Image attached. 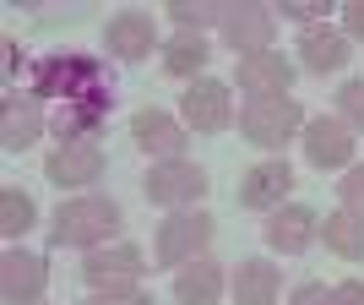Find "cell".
I'll list each match as a JSON object with an SVG mask.
<instances>
[{"mask_svg": "<svg viewBox=\"0 0 364 305\" xmlns=\"http://www.w3.org/2000/svg\"><path fill=\"white\" fill-rule=\"evenodd\" d=\"M44 175L60 185V191H76V185H87V180L104 175V152L92 148V142H60V148L49 152Z\"/></svg>", "mask_w": 364, "mask_h": 305, "instance_id": "7", "label": "cell"}, {"mask_svg": "<svg viewBox=\"0 0 364 305\" xmlns=\"http://www.w3.org/2000/svg\"><path fill=\"white\" fill-rule=\"evenodd\" d=\"M343 22H348V38H364V0H353L343 11Z\"/></svg>", "mask_w": 364, "mask_h": 305, "instance_id": "32", "label": "cell"}, {"mask_svg": "<svg viewBox=\"0 0 364 305\" xmlns=\"http://www.w3.org/2000/svg\"><path fill=\"white\" fill-rule=\"evenodd\" d=\"M104 49H109V55H120V61H141L147 49H158V28H152V16H141V11L109 16Z\"/></svg>", "mask_w": 364, "mask_h": 305, "instance_id": "10", "label": "cell"}, {"mask_svg": "<svg viewBox=\"0 0 364 305\" xmlns=\"http://www.w3.org/2000/svg\"><path fill=\"white\" fill-rule=\"evenodd\" d=\"M218 294H223V267L207 257L185 262L180 278H174V300L180 305H218Z\"/></svg>", "mask_w": 364, "mask_h": 305, "instance_id": "16", "label": "cell"}, {"mask_svg": "<svg viewBox=\"0 0 364 305\" xmlns=\"http://www.w3.org/2000/svg\"><path fill=\"white\" fill-rule=\"evenodd\" d=\"M234 300L240 305H272L277 300V267L261 262V257L240 262V273H234Z\"/></svg>", "mask_w": 364, "mask_h": 305, "instance_id": "21", "label": "cell"}, {"mask_svg": "<svg viewBox=\"0 0 364 305\" xmlns=\"http://www.w3.org/2000/svg\"><path fill=\"white\" fill-rule=\"evenodd\" d=\"M337 109H343V120H348V125H364V76L343 82V93H337Z\"/></svg>", "mask_w": 364, "mask_h": 305, "instance_id": "26", "label": "cell"}, {"mask_svg": "<svg viewBox=\"0 0 364 305\" xmlns=\"http://www.w3.org/2000/svg\"><path fill=\"white\" fill-rule=\"evenodd\" d=\"M228 6H207V0H168V16L180 22L185 33H201L207 22H223Z\"/></svg>", "mask_w": 364, "mask_h": 305, "instance_id": "25", "label": "cell"}, {"mask_svg": "<svg viewBox=\"0 0 364 305\" xmlns=\"http://www.w3.org/2000/svg\"><path fill=\"white\" fill-rule=\"evenodd\" d=\"M207 55H213V49L201 44V33H180V38H168V44H164V66L174 76H196L201 66H207Z\"/></svg>", "mask_w": 364, "mask_h": 305, "instance_id": "23", "label": "cell"}, {"mask_svg": "<svg viewBox=\"0 0 364 305\" xmlns=\"http://www.w3.org/2000/svg\"><path fill=\"white\" fill-rule=\"evenodd\" d=\"M289 305H337V289H326V284H304V289H294Z\"/></svg>", "mask_w": 364, "mask_h": 305, "instance_id": "30", "label": "cell"}, {"mask_svg": "<svg viewBox=\"0 0 364 305\" xmlns=\"http://www.w3.org/2000/svg\"><path fill=\"white\" fill-rule=\"evenodd\" d=\"M201 191H207V175H201L196 164H185V158H168V164H158L147 175V197L158 202V207H185V202H196Z\"/></svg>", "mask_w": 364, "mask_h": 305, "instance_id": "6", "label": "cell"}, {"mask_svg": "<svg viewBox=\"0 0 364 305\" xmlns=\"http://www.w3.org/2000/svg\"><path fill=\"white\" fill-rule=\"evenodd\" d=\"M44 284H49L44 257H33V251H6L0 257V294H6V305H38Z\"/></svg>", "mask_w": 364, "mask_h": 305, "instance_id": "5", "label": "cell"}, {"mask_svg": "<svg viewBox=\"0 0 364 305\" xmlns=\"http://www.w3.org/2000/svg\"><path fill=\"white\" fill-rule=\"evenodd\" d=\"M321 229H326V245H332L337 257H364V213H348V207H343V213H332Z\"/></svg>", "mask_w": 364, "mask_h": 305, "instance_id": "22", "label": "cell"}, {"mask_svg": "<svg viewBox=\"0 0 364 305\" xmlns=\"http://www.w3.org/2000/svg\"><path fill=\"white\" fill-rule=\"evenodd\" d=\"M283 16H294V22H316V16H326V0H283Z\"/></svg>", "mask_w": 364, "mask_h": 305, "instance_id": "29", "label": "cell"}, {"mask_svg": "<svg viewBox=\"0 0 364 305\" xmlns=\"http://www.w3.org/2000/svg\"><path fill=\"white\" fill-rule=\"evenodd\" d=\"M348 152H353V137H348V120H310L304 125V158L316 169H337V164H348Z\"/></svg>", "mask_w": 364, "mask_h": 305, "instance_id": "11", "label": "cell"}, {"mask_svg": "<svg viewBox=\"0 0 364 305\" xmlns=\"http://www.w3.org/2000/svg\"><path fill=\"white\" fill-rule=\"evenodd\" d=\"M289 185H294V169L283 164V158H267V164L245 169L240 202H245V207H277V202L289 197Z\"/></svg>", "mask_w": 364, "mask_h": 305, "instance_id": "13", "label": "cell"}, {"mask_svg": "<svg viewBox=\"0 0 364 305\" xmlns=\"http://www.w3.org/2000/svg\"><path fill=\"white\" fill-rule=\"evenodd\" d=\"M223 38L245 55H261V49L272 44V11L267 6H234L223 11Z\"/></svg>", "mask_w": 364, "mask_h": 305, "instance_id": "15", "label": "cell"}, {"mask_svg": "<svg viewBox=\"0 0 364 305\" xmlns=\"http://www.w3.org/2000/svg\"><path fill=\"white\" fill-rule=\"evenodd\" d=\"M337 305H364V284H359V278L337 284Z\"/></svg>", "mask_w": 364, "mask_h": 305, "instance_id": "31", "label": "cell"}, {"mask_svg": "<svg viewBox=\"0 0 364 305\" xmlns=\"http://www.w3.org/2000/svg\"><path fill=\"white\" fill-rule=\"evenodd\" d=\"M33 88H38V93H60L65 104H71V98H87V93L104 88V71H98V61L55 55V61H38V66H33Z\"/></svg>", "mask_w": 364, "mask_h": 305, "instance_id": "2", "label": "cell"}, {"mask_svg": "<svg viewBox=\"0 0 364 305\" xmlns=\"http://www.w3.org/2000/svg\"><path fill=\"white\" fill-rule=\"evenodd\" d=\"M316 229H321V218L310 207H277L272 224H267V245L272 251H304L316 240Z\"/></svg>", "mask_w": 364, "mask_h": 305, "instance_id": "17", "label": "cell"}, {"mask_svg": "<svg viewBox=\"0 0 364 305\" xmlns=\"http://www.w3.org/2000/svg\"><path fill=\"white\" fill-rule=\"evenodd\" d=\"M213 240V218L207 213H174L168 224H158V262L164 267H185L196 262Z\"/></svg>", "mask_w": 364, "mask_h": 305, "instance_id": "4", "label": "cell"}, {"mask_svg": "<svg viewBox=\"0 0 364 305\" xmlns=\"http://www.w3.org/2000/svg\"><path fill=\"white\" fill-rule=\"evenodd\" d=\"M87 305H152V300L141 289H98Z\"/></svg>", "mask_w": 364, "mask_h": 305, "instance_id": "28", "label": "cell"}, {"mask_svg": "<svg viewBox=\"0 0 364 305\" xmlns=\"http://www.w3.org/2000/svg\"><path fill=\"white\" fill-rule=\"evenodd\" d=\"M33 213H38V207H33L28 191H16V185H6V191H0V229H6L11 240L33 229Z\"/></svg>", "mask_w": 364, "mask_h": 305, "instance_id": "24", "label": "cell"}, {"mask_svg": "<svg viewBox=\"0 0 364 305\" xmlns=\"http://www.w3.org/2000/svg\"><path fill=\"white\" fill-rule=\"evenodd\" d=\"M240 82L245 93H256V98H283L294 82V66L277 55V49H261V55H245L240 61Z\"/></svg>", "mask_w": 364, "mask_h": 305, "instance_id": "12", "label": "cell"}, {"mask_svg": "<svg viewBox=\"0 0 364 305\" xmlns=\"http://www.w3.org/2000/svg\"><path fill=\"white\" fill-rule=\"evenodd\" d=\"M228 120H234L228 88L213 82V76H196V82L185 88V125H196V131H223Z\"/></svg>", "mask_w": 364, "mask_h": 305, "instance_id": "9", "label": "cell"}, {"mask_svg": "<svg viewBox=\"0 0 364 305\" xmlns=\"http://www.w3.org/2000/svg\"><path fill=\"white\" fill-rule=\"evenodd\" d=\"M337 197H343V207H348V213H364V164L353 169L348 180H337Z\"/></svg>", "mask_w": 364, "mask_h": 305, "instance_id": "27", "label": "cell"}, {"mask_svg": "<svg viewBox=\"0 0 364 305\" xmlns=\"http://www.w3.org/2000/svg\"><path fill=\"white\" fill-rule=\"evenodd\" d=\"M348 55H353V49H348V33L310 28V33L299 38V61H304V71H337Z\"/></svg>", "mask_w": 364, "mask_h": 305, "instance_id": "19", "label": "cell"}, {"mask_svg": "<svg viewBox=\"0 0 364 305\" xmlns=\"http://www.w3.org/2000/svg\"><path fill=\"white\" fill-rule=\"evenodd\" d=\"M240 125L256 148H283V142L299 131V104H294V98H250Z\"/></svg>", "mask_w": 364, "mask_h": 305, "instance_id": "3", "label": "cell"}, {"mask_svg": "<svg viewBox=\"0 0 364 305\" xmlns=\"http://www.w3.org/2000/svg\"><path fill=\"white\" fill-rule=\"evenodd\" d=\"M38 131H44L38 104H28V98H6V109H0V142H6V152L33 148V142H38Z\"/></svg>", "mask_w": 364, "mask_h": 305, "instance_id": "18", "label": "cell"}, {"mask_svg": "<svg viewBox=\"0 0 364 305\" xmlns=\"http://www.w3.org/2000/svg\"><path fill=\"white\" fill-rule=\"evenodd\" d=\"M109 98H114V93L109 88H98V93H87V98H71V104L60 109V120H55V131H60L65 142H82L92 131V125L104 120L109 115Z\"/></svg>", "mask_w": 364, "mask_h": 305, "instance_id": "20", "label": "cell"}, {"mask_svg": "<svg viewBox=\"0 0 364 305\" xmlns=\"http://www.w3.org/2000/svg\"><path fill=\"white\" fill-rule=\"evenodd\" d=\"M131 137H136V148H141V152H158L164 164L185 152V131H180V120H168L164 109H141L136 120H131Z\"/></svg>", "mask_w": 364, "mask_h": 305, "instance_id": "14", "label": "cell"}, {"mask_svg": "<svg viewBox=\"0 0 364 305\" xmlns=\"http://www.w3.org/2000/svg\"><path fill=\"white\" fill-rule=\"evenodd\" d=\"M147 273V262H141L136 245H114V251H92L82 262V278H87L92 289H125V284H136Z\"/></svg>", "mask_w": 364, "mask_h": 305, "instance_id": "8", "label": "cell"}, {"mask_svg": "<svg viewBox=\"0 0 364 305\" xmlns=\"http://www.w3.org/2000/svg\"><path fill=\"white\" fill-rule=\"evenodd\" d=\"M114 224H120V207H114V202L76 197V202H60V213L49 224V240L55 245H92V240H104V234H114Z\"/></svg>", "mask_w": 364, "mask_h": 305, "instance_id": "1", "label": "cell"}]
</instances>
